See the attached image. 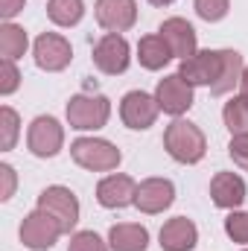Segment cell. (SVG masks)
Instances as JSON below:
<instances>
[{
	"instance_id": "5",
	"label": "cell",
	"mask_w": 248,
	"mask_h": 251,
	"mask_svg": "<svg viewBox=\"0 0 248 251\" xmlns=\"http://www.w3.org/2000/svg\"><path fill=\"white\" fill-rule=\"evenodd\" d=\"M38 207L47 210V213L62 225L64 234H70V231L76 228V222H79V199H76L73 190L62 187V184H53V187L44 190V193L38 196Z\"/></svg>"
},
{
	"instance_id": "25",
	"label": "cell",
	"mask_w": 248,
	"mask_h": 251,
	"mask_svg": "<svg viewBox=\"0 0 248 251\" xmlns=\"http://www.w3.org/2000/svg\"><path fill=\"white\" fill-rule=\"evenodd\" d=\"M67 251H108V243H102L99 234H94V231H76L70 237Z\"/></svg>"
},
{
	"instance_id": "3",
	"label": "cell",
	"mask_w": 248,
	"mask_h": 251,
	"mask_svg": "<svg viewBox=\"0 0 248 251\" xmlns=\"http://www.w3.org/2000/svg\"><path fill=\"white\" fill-rule=\"evenodd\" d=\"M111 102L102 94H76L67 102V123L79 131H97L108 123Z\"/></svg>"
},
{
	"instance_id": "26",
	"label": "cell",
	"mask_w": 248,
	"mask_h": 251,
	"mask_svg": "<svg viewBox=\"0 0 248 251\" xmlns=\"http://www.w3.org/2000/svg\"><path fill=\"white\" fill-rule=\"evenodd\" d=\"M225 234L234 243H248V213L243 210H231L225 219Z\"/></svg>"
},
{
	"instance_id": "30",
	"label": "cell",
	"mask_w": 248,
	"mask_h": 251,
	"mask_svg": "<svg viewBox=\"0 0 248 251\" xmlns=\"http://www.w3.org/2000/svg\"><path fill=\"white\" fill-rule=\"evenodd\" d=\"M0 176H3V193H0V199L6 201V199H12V193H15V170H12L9 164H0Z\"/></svg>"
},
{
	"instance_id": "11",
	"label": "cell",
	"mask_w": 248,
	"mask_h": 251,
	"mask_svg": "<svg viewBox=\"0 0 248 251\" xmlns=\"http://www.w3.org/2000/svg\"><path fill=\"white\" fill-rule=\"evenodd\" d=\"M158 111H161L158 100L152 94H146V91H128L123 97V102H120V117L134 131L149 128V126L158 120Z\"/></svg>"
},
{
	"instance_id": "22",
	"label": "cell",
	"mask_w": 248,
	"mask_h": 251,
	"mask_svg": "<svg viewBox=\"0 0 248 251\" xmlns=\"http://www.w3.org/2000/svg\"><path fill=\"white\" fill-rule=\"evenodd\" d=\"M47 15L56 26H76L85 15V0H47Z\"/></svg>"
},
{
	"instance_id": "8",
	"label": "cell",
	"mask_w": 248,
	"mask_h": 251,
	"mask_svg": "<svg viewBox=\"0 0 248 251\" xmlns=\"http://www.w3.org/2000/svg\"><path fill=\"white\" fill-rule=\"evenodd\" d=\"M155 100H158V105H161V111H167V114H173V117H181L184 111L193 108V85L181 79V73H170V76H164L161 82H158V88H155Z\"/></svg>"
},
{
	"instance_id": "19",
	"label": "cell",
	"mask_w": 248,
	"mask_h": 251,
	"mask_svg": "<svg viewBox=\"0 0 248 251\" xmlns=\"http://www.w3.org/2000/svg\"><path fill=\"white\" fill-rule=\"evenodd\" d=\"M243 70H246V64H243V56L237 50H222V70H219V79L210 85V94L222 97V94L234 91L243 79Z\"/></svg>"
},
{
	"instance_id": "32",
	"label": "cell",
	"mask_w": 248,
	"mask_h": 251,
	"mask_svg": "<svg viewBox=\"0 0 248 251\" xmlns=\"http://www.w3.org/2000/svg\"><path fill=\"white\" fill-rule=\"evenodd\" d=\"M240 97L248 102V67L243 70V79H240Z\"/></svg>"
},
{
	"instance_id": "20",
	"label": "cell",
	"mask_w": 248,
	"mask_h": 251,
	"mask_svg": "<svg viewBox=\"0 0 248 251\" xmlns=\"http://www.w3.org/2000/svg\"><path fill=\"white\" fill-rule=\"evenodd\" d=\"M137 59L146 70H161V67L170 64L173 53H170V47L161 35H143L140 44H137Z\"/></svg>"
},
{
	"instance_id": "21",
	"label": "cell",
	"mask_w": 248,
	"mask_h": 251,
	"mask_svg": "<svg viewBox=\"0 0 248 251\" xmlns=\"http://www.w3.org/2000/svg\"><path fill=\"white\" fill-rule=\"evenodd\" d=\"M26 47H29V38H26V32L21 26H15V24H3L0 26V56L6 62L21 59L26 53Z\"/></svg>"
},
{
	"instance_id": "31",
	"label": "cell",
	"mask_w": 248,
	"mask_h": 251,
	"mask_svg": "<svg viewBox=\"0 0 248 251\" xmlns=\"http://www.w3.org/2000/svg\"><path fill=\"white\" fill-rule=\"evenodd\" d=\"M24 6H26V0H0V15H3V21L9 24V21H12Z\"/></svg>"
},
{
	"instance_id": "6",
	"label": "cell",
	"mask_w": 248,
	"mask_h": 251,
	"mask_svg": "<svg viewBox=\"0 0 248 251\" xmlns=\"http://www.w3.org/2000/svg\"><path fill=\"white\" fill-rule=\"evenodd\" d=\"M26 146L35 158H53L59 155L64 146V128L56 117H35L29 123V131H26Z\"/></svg>"
},
{
	"instance_id": "24",
	"label": "cell",
	"mask_w": 248,
	"mask_h": 251,
	"mask_svg": "<svg viewBox=\"0 0 248 251\" xmlns=\"http://www.w3.org/2000/svg\"><path fill=\"white\" fill-rule=\"evenodd\" d=\"M193 6H196V15H198L201 21L216 24V21H222V18L228 15L231 0H193Z\"/></svg>"
},
{
	"instance_id": "10",
	"label": "cell",
	"mask_w": 248,
	"mask_h": 251,
	"mask_svg": "<svg viewBox=\"0 0 248 251\" xmlns=\"http://www.w3.org/2000/svg\"><path fill=\"white\" fill-rule=\"evenodd\" d=\"M219 70H222V50H196L190 59H181L178 64L181 79H187L193 88L196 85L210 88L219 79Z\"/></svg>"
},
{
	"instance_id": "7",
	"label": "cell",
	"mask_w": 248,
	"mask_h": 251,
	"mask_svg": "<svg viewBox=\"0 0 248 251\" xmlns=\"http://www.w3.org/2000/svg\"><path fill=\"white\" fill-rule=\"evenodd\" d=\"M128 62H131V50H128V41L120 32H105L94 44V64H97V70H102L108 76H120V73L128 70Z\"/></svg>"
},
{
	"instance_id": "23",
	"label": "cell",
	"mask_w": 248,
	"mask_h": 251,
	"mask_svg": "<svg viewBox=\"0 0 248 251\" xmlns=\"http://www.w3.org/2000/svg\"><path fill=\"white\" fill-rule=\"evenodd\" d=\"M222 120H225V126H228L231 137H237V134H248V102L243 100V97L225 102V108H222Z\"/></svg>"
},
{
	"instance_id": "1",
	"label": "cell",
	"mask_w": 248,
	"mask_h": 251,
	"mask_svg": "<svg viewBox=\"0 0 248 251\" xmlns=\"http://www.w3.org/2000/svg\"><path fill=\"white\" fill-rule=\"evenodd\" d=\"M164 149L178 164H198L204 158V152H207V137L196 123L178 117L164 131Z\"/></svg>"
},
{
	"instance_id": "2",
	"label": "cell",
	"mask_w": 248,
	"mask_h": 251,
	"mask_svg": "<svg viewBox=\"0 0 248 251\" xmlns=\"http://www.w3.org/2000/svg\"><path fill=\"white\" fill-rule=\"evenodd\" d=\"M70 158L85 167V170H94V173H108V170H117L123 155L114 143L102 140V137H79L70 143Z\"/></svg>"
},
{
	"instance_id": "27",
	"label": "cell",
	"mask_w": 248,
	"mask_h": 251,
	"mask_svg": "<svg viewBox=\"0 0 248 251\" xmlns=\"http://www.w3.org/2000/svg\"><path fill=\"white\" fill-rule=\"evenodd\" d=\"M0 126H3V140H0V146L3 149H12L15 146V140H18V114L9 108V105H3L0 108Z\"/></svg>"
},
{
	"instance_id": "14",
	"label": "cell",
	"mask_w": 248,
	"mask_h": 251,
	"mask_svg": "<svg viewBox=\"0 0 248 251\" xmlns=\"http://www.w3.org/2000/svg\"><path fill=\"white\" fill-rule=\"evenodd\" d=\"M134 199H137V184H134V178H128L123 173L108 176L97 184V201L108 210L128 207V204H134Z\"/></svg>"
},
{
	"instance_id": "17",
	"label": "cell",
	"mask_w": 248,
	"mask_h": 251,
	"mask_svg": "<svg viewBox=\"0 0 248 251\" xmlns=\"http://www.w3.org/2000/svg\"><path fill=\"white\" fill-rule=\"evenodd\" d=\"M210 199L216 207L234 210L246 201V181L237 173H216L210 181Z\"/></svg>"
},
{
	"instance_id": "15",
	"label": "cell",
	"mask_w": 248,
	"mask_h": 251,
	"mask_svg": "<svg viewBox=\"0 0 248 251\" xmlns=\"http://www.w3.org/2000/svg\"><path fill=\"white\" fill-rule=\"evenodd\" d=\"M158 35L167 41L173 59H190L196 53V29L184 18H167L158 29Z\"/></svg>"
},
{
	"instance_id": "34",
	"label": "cell",
	"mask_w": 248,
	"mask_h": 251,
	"mask_svg": "<svg viewBox=\"0 0 248 251\" xmlns=\"http://www.w3.org/2000/svg\"><path fill=\"white\" fill-rule=\"evenodd\" d=\"M246 251H248V249H246Z\"/></svg>"
},
{
	"instance_id": "13",
	"label": "cell",
	"mask_w": 248,
	"mask_h": 251,
	"mask_svg": "<svg viewBox=\"0 0 248 251\" xmlns=\"http://www.w3.org/2000/svg\"><path fill=\"white\" fill-rule=\"evenodd\" d=\"M97 24L108 32H125L137 21V3L134 0H97Z\"/></svg>"
},
{
	"instance_id": "29",
	"label": "cell",
	"mask_w": 248,
	"mask_h": 251,
	"mask_svg": "<svg viewBox=\"0 0 248 251\" xmlns=\"http://www.w3.org/2000/svg\"><path fill=\"white\" fill-rule=\"evenodd\" d=\"M228 155L234 158L237 167H243V170L248 173V134H237V137H231V143H228Z\"/></svg>"
},
{
	"instance_id": "12",
	"label": "cell",
	"mask_w": 248,
	"mask_h": 251,
	"mask_svg": "<svg viewBox=\"0 0 248 251\" xmlns=\"http://www.w3.org/2000/svg\"><path fill=\"white\" fill-rule=\"evenodd\" d=\"M175 201V184L170 178H146L137 184V210L140 213H164Z\"/></svg>"
},
{
	"instance_id": "18",
	"label": "cell",
	"mask_w": 248,
	"mask_h": 251,
	"mask_svg": "<svg viewBox=\"0 0 248 251\" xmlns=\"http://www.w3.org/2000/svg\"><path fill=\"white\" fill-rule=\"evenodd\" d=\"M108 246L114 251H146L149 246V231L134 222H120L108 231Z\"/></svg>"
},
{
	"instance_id": "16",
	"label": "cell",
	"mask_w": 248,
	"mask_h": 251,
	"mask_svg": "<svg viewBox=\"0 0 248 251\" xmlns=\"http://www.w3.org/2000/svg\"><path fill=\"white\" fill-rule=\"evenodd\" d=\"M158 240H161L164 251H193L196 243H198V231L187 216H175V219L164 222Z\"/></svg>"
},
{
	"instance_id": "33",
	"label": "cell",
	"mask_w": 248,
	"mask_h": 251,
	"mask_svg": "<svg viewBox=\"0 0 248 251\" xmlns=\"http://www.w3.org/2000/svg\"><path fill=\"white\" fill-rule=\"evenodd\" d=\"M152 6H170V3H175V0H149Z\"/></svg>"
},
{
	"instance_id": "28",
	"label": "cell",
	"mask_w": 248,
	"mask_h": 251,
	"mask_svg": "<svg viewBox=\"0 0 248 251\" xmlns=\"http://www.w3.org/2000/svg\"><path fill=\"white\" fill-rule=\"evenodd\" d=\"M18 85H21V73H18L15 62L3 59V64H0V94L9 97L12 91H18Z\"/></svg>"
},
{
	"instance_id": "9",
	"label": "cell",
	"mask_w": 248,
	"mask_h": 251,
	"mask_svg": "<svg viewBox=\"0 0 248 251\" xmlns=\"http://www.w3.org/2000/svg\"><path fill=\"white\" fill-rule=\"evenodd\" d=\"M32 56H35V64L47 73H59L64 70L70 59H73V47L70 41L59 35V32H41L35 38V47H32Z\"/></svg>"
},
{
	"instance_id": "4",
	"label": "cell",
	"mask_w": 248,
	"mask_h": 251,
	"mask_svg": "<svg viewBox=\"0 0 248 251\" xmlns=\"http://www.w3.org/2000/svg\"><path fill=\"white\" fill-rule=\"evenodd\" d=\"M62 234H64L62 225H59L47 210H41V207L32 210L29 216H24V222H21V243L32 251L53 249Z\"/></svg>"
}]
</instances>
